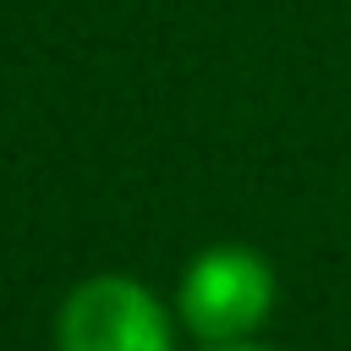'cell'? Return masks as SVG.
Wrapping results in <instances>:
<instances>
[{"mask_svg":"<svg viewBox=\"0 0 351 351\" xmlns=\"http://www.w3.org/2000/svg\"><path fill=\"white\" fill-rule=\"evenodd\" d=\"M274 296H280V285H274L269 258L241 241H219L186 263L181 291H176V313L203 346H236L269 324Z\"/></svg>","mask_w":351,"mask_h":351,"instance_id":"obj_1","label":"cell"},{"mask_svg":"<svg viewBox=\"0 0 351 351\" xmlns=\"http://www.w3.org/2000/svg\"><path fill=\"white\" fill-rule=\"evenodd\" d=\"M55 340L60 351H170V313L143 280L93 274L66 296Z\"/></svg>","mask_w":351,"mask_h":351,"instance_id":"obj_2","label":"cell"},{"mask_svg":"<svg viewBox=\"0 0 351 351\" xmlns=\"http://www.w3.org/2000/svg\"><path fill=\"white\" fill-rule=\"evenodd\" d=\"M208 351H269V346H252V340H236V346H208Z\"/></svg>","mask_w":351,"mask_h":351,"instance_id":"obj_3","label":"cell"}]
</instances>
